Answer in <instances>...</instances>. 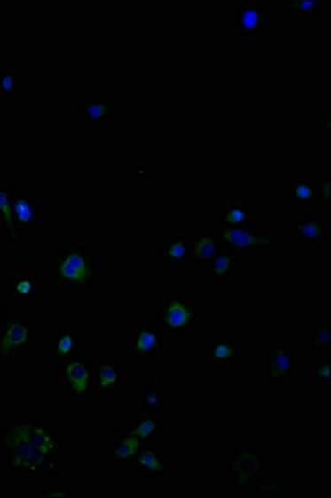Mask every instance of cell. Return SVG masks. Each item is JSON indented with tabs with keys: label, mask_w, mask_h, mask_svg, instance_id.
<instances>
[{
	"label": "cell",
	"mask_w": 331,
	"mask_h": 498,
	"mask_svg": "<svg viewBox=\"0 0 331 498\" xmlns=\"http://www.w3.org/2000/svg\"><path fill=\"white\" fill-rule=\"evenodd\" d=\"M0 451L16 475L35 478L66 476L63 440L44 418L23 415L3 423Z\"/></svg>",
	"instance_id": "6da1fadb"
},
{
	"label": "cell",
	"mask_w": 331,
	"mask_h": 498,
	"mask_svg": "<svg viewBox=\"0 0 331 498\" xmlns=\"http://www.w3.org/2000/svg\"><path fill=\"white\" fill-rule=\"evenodd\" d=\"M51 276L69 292H89L101 278L102 269L83 245H58L51 257Z\"/></svg>",
	"instance_id": "7a4b0ae2"
},
{
	"label": "cell",
	"mask_w": 331,
	"mask_h": 498,
	"mask_svg": "<svg viewBox=\"0 0 331 498\" xmlns=\"http://www.w3.org/2000/svg\"><path fill=\"white\" fill-rule=\"evenodd\" d=\"M206 317L190 294L185 292H169L166 294L163 307L158 308L155 321L162 327L163 334L167 337H177L185 340L191 330L201 325Z\"/></svg>",
	"instance_id": "3957f363"
},
{
	"label": "cell",
	"mask_w": 331,
	"mask_h": 498,
	"mask_svg": "<svg viewBox=\"0 0 331 498\" xmlns=\"http://www.w3.org/2000/svg\"><path fill=\"white\" fill-rule=\"evenodd\" d=\"M97 364L99 361L94 357L76 353L72 358L53 365V372L60 379L63 392L71 398L72 402L89 403L93 400Z\"/></svg>",
	"instance_id": "277c9868"
},
{
	"label": "cell",
	"mask_w": 331,
	"mask_h": 498,
	"mask_svg": "<svg viewBox=\"0 0 331 498\" xmlns=\"http://www.w3.org/2000/svg\"><path fill=\"white\" fill-rule=\"evenodd\" d=\"M34 322L28 317L8 313L0 332V365L7 366L8 378L12 376V365L20 356L32 351Z\"/></svg>",
	"instance_id": "5b68a950"
},
{
	"label": "cell",
	"mask_w": 331,
	"mask_h": 498,
	"mask_svg": "<svg viewBox=\"0 0 331 498\" xmlns=\"http://www.w3.org/2000/svg\"><path fill=\"white\" fill-rule=\"evenodd\" d=\"M225 470L231 476L232 488H255L263 483L265 473L263 449L255 446H236L228 457Z\"/></svg>",
	"instance_id": "8992f818"
},
{
	"label": "cell",
	"mask_w": 331,
	"mask_h": 498,
	"mask_svg": "<svg viewBox=\"0 0 331 498\" xmlns=\"http://www.w3.org/2000/svg\"><path fill=\"white\" fill-rule=\"evenodd\" d=\"M215 232L219 235L223 245L241 256L261 251L274 252L281 245L273 234L264 231L263 227L255 221L233 229L217 227Z\"/></svg>",
	"instance_id": "52a82bcc"
},
{
	"label": "cell",
	"mask_w": 331,
	"mask_h": 498,
	"mask_svg": "<svg viewBox=\"0 0 331 498\" xmlns=\"http://www.w3.org/2000/svg\"><path fill=\"white\" fill-rule=\"evenodd\" d=\"M123 349L136 361H154L163 350L162 327L155 319L145 324H134Z\"/></svg>",
	"instance_id": "ba28073f"
},
{
	"label": "cell",
	"mask_w": 331,
	"mask_h": 498,
	"mask_svg": "<svg viewBox=\"0 0 331 498\" xmlns=\"http://www.w3.org/2000/svg\"><path fill=\"white\" fill-rule=\"evenodd\" d=\"M296 369H297L296 349L290 346H273V350L265 359L263 382L273 384L289 383L295 379Z\"/></svg>",
	"instance_id": "9c48e42d"
},
{
	"label": "cell",
	"mask_w": 331,
	"mask_h": 498,
	"mask_svg": "<svg viewBox=\"0 0 331 498\" xmlns=\"http://www.w3.org/2000/svg\"><path fill=\"white\" fill-rule=\"evenodd\" d=\"M223 242L217 232L209 229H199L191 235V265L199 270H209L215 257L222 251Z\"/></svg>",
	"instance_id": "30bf717a"
},
{
	"label": "cell",
	"mask_w": 331,
	"mask_h": 498,
	"mask_svg": "<svg viewBox=\"0 0 331 498\" xmlns=\"http://www.w3.org/2000/svg\"><path fill=\"white\" fill-rule=\"evenodd\" d=\"M130 470L138 473L142 480L149 478H169L171 462L157 446V443H144Z\"/></svg>",
	"instance_id": "8fae6325"
},
{
	"label": "cell",
	"mask_w": 331,
	"mask_h": 498,
	"mask_svg": "<svg viewBox=\"0 0 331 498\" xmlns=\"http://www.w3.org/2000/svg\"><path fill=\"white\" fill-rule=\"evenodd\" d=\"M11 213L13 223L20 234L31 232L40 215V203L28 191H13L11 195Z\"/></svg>",
	"instance_id": "7c38bea8"
},
{
	"label": "cell",
	"mask_w": 331,
	"mask_h": 498,
	"mask_svg": "<svg viewBox=\"0 0 331 498\" xmlns=\"http://www.w3.org/2000/svg\"><path fill=\"white\" fill-rule=\"evenodd\" d=\"M114 434H126L137 436L144 443H157L158 440H165V423L160 415H146V414H137L130 423L120 424L115 427Z\"/></svg>",
	"instance_id": "4fadbf2b"
},
{
	"label": "cell",
	"mask_w": 331,
	"mask_h": 498,
	"mask_svg": "<svg viewBox=\"0 0 331 498\" xmlns=\"http://www.w3.org/2000/svg\"><path fill=\"white\" fill-rule=\"evenodd\" d=\"M327 219L325 216L303 215L288 224V234L298 245H325Z\"/></svg>",
	"instance_id": "5bb4252c"
},
{
	"label": "cell",
	"mask_w": 331,
	"mask_h": 498,
	"mask_svg": "<svg viewBox=\"0 0 331 498\" xmlns=\"http://www.w3.org/2000/svg\"><path fill=\"white\" fill-rule=\"evenodd\" d=\"M233 29L239 36L249 37L261 35L268 24V11L263 5L238 4L233 12Z\"/></svg>",
	"instance_id": "9a60e30c"
},
{
	"label": "cell",
	"mask_w": 331,
	"mask_h": 498,
	"mask_svg": "<svg viewBox=\"0 0 331 498\" xmlns=\"http://www.w3.org/2000/svg\"><path fill=\"white\" fill-rule=\"evenodd\" d=\"M243 358V345L239 340L217 338L207 346V361L217 372L233 369Z\"/></svg>",
	"instance_id": "2e32d148"
},
{
	"label": "cell",
	"mask_w": 331,
	"mask_h": 498,
	"mask_svg": "<svg viewBox=\"0 0 331 498\" xmlns=\"http://www.w3.org/2000/svg\"><path fill=\"white\" fill-rule=\"evenodd\" d=\"M76 110L83 126L102 127L112 120L115 105L104 97H85L76 102Z\"/></svg>",
	"instance_id": "e0dca14e"
},
{
	"label": "cell",
	"mask_w": 331,
	"mask_h": 498,
	"mask_svg": "<svg viewBox=\"0 0 331 498\" xmlns=\"http://www.w3.org/2000/svg\"><path fill=\"white\" fill-rule=\"evenodd\" d=\"M241 259H243L241 254L236 253L227 245H223L222 251L215 257L211 267H209V275L203 277V285L232 283L239 276Z\"/></svg>",
	"instance_id": "ac0fdd59"
},
{
	"label": "cell",
	"mask_w": 331,
	"mask_h": 498,
	"mask_svg": "<svg viewBox=\"0 0 331 498\" xmlns=\"http://www.w3.org/2000/svg\"><path fill=\"white\" fill-rule=\"evenodd\" d=\"M190 239L191 235H169L161 245H158V259L172 265L175 269H188L191 265Z\"/></svg>",
	"instance_id": "d6986e66"
},
{
	"label": "cell",
	"mask_w": 331,
	"mask_h": 498,
	"mask_svg": "<svg viewBox=\"0 0 331 498\" xmlns=\"http://www.w3.org/2000/svg\"><path fill=\"white\" fill-rule=\"evenodd\" d=\"M107 446V460L114 467L130 468L137 454L141 451L144 441L133 435L114 434V438H110Z\"/></svg>",
	"instance_id": "ffe728a7"
},
{
	"label": "cell",
	"mask_w": 331,
	"mask_h": 498,
	"mask_svg": "<svg viewBox=\"0 0 331 498\" xmlns=\"http://www.w3.org/2000/svg\"><path fill=\"white\" fill-rule=\"evenodd\" d=\"M126 387L125 366L118 361H99L94 372L96 392H120Z\"/></svg>",
	"instance_id": "44dd1931"
},
{
	"label": "cell",
	"mask_w": 331,
	"mask_h": 498,
	"mask_svg": "<svg viewBox=\"0 0 331 498\" xmlns=\"http://www.w3.org/2000/svg\"><path fill=\"white\" fill-rule=\"evenodd\" d=\"M13 177L10 174L8 182L0 183V237L10 245H23V234L18 231L11 213V195L15 191Z\"/></svg>",
	"instance_id": "7402d4cb"
},
{
	"label": "cell",
	"mask_w": 331,
	"mask_h": 498,
	"mask_svg": "<svg viewBox=\"0 0 331 498\" xmlns=\"http://www.w3.org/2000/svg\"><path fill=\"white\" fill-rule=\"evenodd\" d=\"M82 338L72 329H60L48 341L47 351L53 365L60 364L79 353Z\"/></svg>",
	"instance_id": "603a6c76"
},
{
	"label": "cell",
	"mask_w": 331,
	"mask_h": 498,
	"mask_svg": "<svg viewBox=\"0 0 331 498\" xmlns=\"http://www.w3.org/2000/svg\"><path fill=\"white\" fill-rule=\"evenodd\" d=\"M8 301H40V278L36 275H13L8 277Z\"/></svg>",
	"instance_id": "cb8c5ba5"
},
{
	"label": "cell",
	"mask_w": 331,
	"mask_h": 498,
	"mask_svg": "<svg viewBox=\"0 0 331 498\" xmlns=\"http://www.w3.org/2000/svg\"><path fill=\"white\" fill-rule=\"evenodd\" d=\"M253 218L252 203L244 197H231L230 203L225 205L219 213L217 227L233 229V227L246 226Z\"/></svg>",
	"instance_id": "d4e9b609"
},
{
	"label": "cell",
	"mask_w": 331,
	"mask_h": 498,
	"mask_svg": "<svg viewBox=\"0 0 331 498\" xmlns=\"http://www.w3.org/2000/svg\"><path fill=\"white\" fill-rule=\"evenodd\" d=\"M139 413L146 415H161L167 406V394L157 382H146L139 389Z\"/></svg>",
	"instance_id": "484cf974"
},
{
	"label": "cell",
	"mask_w": 331,
	"mask_h": 498,
	"mask_svg": "<svg viewBox=\"0 0 331 498\" xmlns=\"http://www.w3.org/2000/svg\"><path fill=\"white\" fill-rule=\"evenodd\" d=\"M289 202L293 205H319V191L311 175L301 174L289 181Z\"/></svg>",
	"instance_id": "4316f807"
},
{
	"label": "cell",
	"mask_w": 331,
	"mask_h": 498,
	"mask_svg": "<svg viewBox=\"0 0 331 498\" xmlns=\"http://www.w3.org/2000/svg\"><path fill=\"white\" fill-rule=\"evenodd\" d=\"M303 484V480L297 478H281V480L261 483L253 488V498H280L284 497L285 489L297 488Z\"/></svg>",
	"instance_id": "83f0119b"
},
{
	"label": "cell",
	"mask_w": 331,
	"mask_h": 498,
	"mask_svg": "<svg viewBox=\"0 0 331 498\" xmlns=\"http://www.w3.org/2000/svg\"><path fill=\"white\" fill-rule=\"evenodd\" d=\"M23 94V78L20 69L16 65L0 68V96H21Z\"/></svg>",
	"instance_id": "f1b7e54d"
},
{
	"label": "cell",
	"mask_w": 331,
	"mask_h": 498,
	"mask_svg": "<svg viewBox=\"0 0 331 498\" xmlns=\"http://www.w3.org/2000/svg\"><path fill=\"white\" fill-rule=\"evenodd\" d=\"M287 12L290 20H295L296 18L300 19L301 21L306 19L319 20V0H289Z\"/></svg>",
	"instance_id": "f546056e"
},
{
	"label": "cell",
	"mask_w": 331,
	"mask_h": 498,
	"mask_svg": "<svg viewBox=\"0 0 331 498\" xmlns=\"http://www.w3.org/2000/svg\"><path fill=\"white\" fill-rule=\"evenodd\" d=\"M331 350V325L319 324L311 329V353H329Z\"/></svg>",
	"instance_id": "4dcf8cb0"
},
{
	"label": "cell",
	"mask_w": 331,
	"mask_h": 498,
	"mask_svg": "<svg viewBox=\"0 0 331 498\" xmlns=\"http://www.w3.org/2000/svg\"><path fill=\"white\" fill-rule=\"evenodd\" d=\"M331 356L330 351L321 358L311 361V382L314 384H330Z\"/></svg>",
	"instance_id": "1f68e13d"
},
{
	"label": "cell",
	"mask_w": 331,
	"mask_h": 498,
	"mask_svg": "<svg viewBox=\"0 0 331 498\" xmlns=\"http://www.w3.org/2000/svg\"><path fill=\"white\" fill-rule=\"evenodd\" d=\"M317 191H319V205H331V177L325 175V177H317Z\"/></svg>",
	"instance_id": "d6a6232c"
},
{
	"label": "cell",
	"mask_w": 331,
	"mask_h": 498,
	"mask_svg": "<svg viewBox=\"0 0 331 498\" xmlns=\"http://www.w3.org/2000/svg\"><path fill=\"white\" fill-rule=\"evenodd\" d=\"M40 497H74V489L63 486H51L40 489Z\"/></svg>",
	"instance_id": "836d02e7"
},
{
	"label": "cell",
	"mask_w": 331,
	"mask_h": 498,
	"mask_svg": "<svg viewBox=\"0 0 331 498\" xmlns=\"http://www.w3.org/2000/svg\"><path fill=\"white\" fill-rule=\"evenodd\" d=\"M319 126L325 138H330V113L325 117L319 118Z\"/></svg>",
	"instance_id": "e575fe53"
},
{
	"label": "cell",
	"mask_w": 331,
	"mask_h": 498,
	"mask_svg": "<svg viewBox=\"0 0 331 498\" xmlns=\"http://www.w3.org/2000/svg\"><path fill=\"white\" fill-rule=\"evenodd\" d=\"M10 310H8L7 305L3 300H0V332H2L3 325H4L5 317L8 316Z\"/></svg>",
	"instance_id": "d590c367"
}]
</instances>
